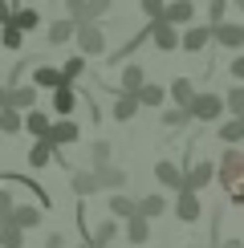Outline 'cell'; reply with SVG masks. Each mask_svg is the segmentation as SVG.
Wrapping results in <instances>:
<instances>
[{
    "label": "cell",
    "instance_id": "obj_1",
    "mask_svg": "<svg viewBox=\"0 0 244 248\" xmlns=\"http://www.w3.org/2000/svg\"><path fill=\"white\" fill-rule=\"evenodd\" d=\"M220 187H224V195H228L232 208H244V151H240V147H224Z\"/></svg>",
    "mask_w": 244,
    "mask_h": 248
},
{
    "label": "cell",
    "instance_id": "obj_2",
    "mask_svg": "<svg viewBox=\"0 0 244 248\" xmlns=\"http://www.w3.org/2000/svg\"><path fill=\"white\" fill-rule=\"evenodd\" d=\"M224 110H228V98L224 94H212V90H203V94H196V102L187 106V114L196 122H216Z\"/></svg>",
    "mask_w": 244,
    "mask_h": 248
},
{
    "label": "cell",
    "instance_id": "obj_3",
    "mask_svg": "<svg viewBox=\"0 0 244 248\" xmlns=\"http://www.w3.org/2000/svg\"><path fill=\"white\" fill-rule=\"evenodd\" d=\"M77 49L86 57H106V33L98 20H81L77 25Z\"/></svg>",
    "mask_w": 244,
    "mask_h": 248
},
{
    "label": "cell",
    "instance_id": "obj_4",
    "mask_svg": "<svg viewBox=\"0 0 244 248\" xmlns=\"http://www.w3.org/2000/svg\"><path fill=\"white\" fill-rule=\"evenodd\" d=\"M151 45L159 49V53H171V49H183V33L179 25H171V20H151Z\"/></svg>",
    "mask_w": 244,
    "mask_h": 248
},
{
    "label": "cell",
    "instance_id": "obj_5",
    "mask_svg": "<svg viewBox=\"0 0 244 248\" xmlns=\"http://www.w3.org/2000/svg\"><path fill=\"white\" fill-rule=\"evenodd\" d=\"M212 179H220V163H196V167H187V175H183V191H203Z\"/></svg>",
    "mask_w": 244,
    "mask_h": 248
},
{
    "label": "cell",
    "instance_id": "obj_6",
    "mask_svg": "<svg viewBox=\"0 0 244 248\" xmlns=\"http://www.w3.org/2000/svg\"><path fill=\"white\" fill-rule=\"evenodd\" d=\"M183 175H187V167H179V163H171V159H159L155 163V179L163 183L167 191H183Z\"/></svg>",
    "mask_w": 244,
    "mask_h": 248
},
{
    "label": "cell",
    "instance_id": "obj_7",
    "mask_svg": "<svg viewBox=\"0 0 244 248\" xmlns=\"http://www.w3.org/2000/svg\"><path fill=\"white\" fill-rule=\"evenodd\" d=\"M37 90H41V86H13V90H4V98H0V102L29 114V110H37Z\"/></svg>",
    "mask_w": 244,
    "mask_h": 248
},
{
    "label": "cell",
    "instance_id": "obj_8",
    "mask_svg": "<svg viewBox=\"0 0 244 248\" xmlns=\"http://www.w3.org/2000/svg\"><path fill=\"white\" fill-rule=\"evenodd\" d=\"M208 41H216V25H187V33H183V49H187V53H203Z\"/></svg>",
    "mask_w": 244,
    "mask_h": 248
},
{
    "label": "cell",
    "instance_id": "obj_9",
    "mask_svg": "<svg viewBox=\"0 0 244 248\" xmlns=\"http://www.w3.org/2000/svg\"><path fill=\"white\" fill-rule=\"evenodd\" d=\"M175 216L183 224H196L199 216H203V203H199V191H179V200H175Z\"/></svg>",
    "mask_w": 244,
    "mask_h": 248
},
{
    "label": "cell",
    "instance_id": "obj_10",
    "mask_svg": "<svg viewBox=\"0 0 244 248\" xmlns=\"http://www.w3.org/2000/svg\"><path fill=\"white\" fill-rule=\"evenodd\" d=\"M142 86H147V69L142 65H122L118 94H142Z\"/></svg>",
    "mask_w": 244,
    "mask_h": 248
},
{
    "label": "cell",
    "instance_id": "obj_11",
    "mask_svg": "<svg viewBox=\"0 0 244 248\" xmlns=\"http://www.w3.org/2000/svg\"><path fill=\"white\" fill-rule=\"evenodd\" d=\"M53 110H57L61 118H69V114L77 110V90H74V81H65V86L53 90Z\"/></svg>",
    "mask_w": 244,
    "mask_h": 248
},
{
    "label": "cell",
    "instance_id": "obj_12",
    "mask_svg": "<svg viewBox=\"0 0 244 248\" xmlns=\"http://www.w3.org/2000/svg\"><path fill=\"white\" fill-rule=\"evenodd\" d=\"M53 151H57V142H53V139H33V147H29V167H33V171L49 167Z\"/></svg>",
    "mask_w": 244,
    "mask_h": 248
},
{
    "label": "cell",
    "instance_id": "obj_13",
    "mask_svg": "<svg viewBox=\"0 0 244 248\" xmlns=\"http://www.w3.org/2000/svg\"><path fill=\"white\" fill-rule=\"evenodd\" d=\"M216 45L220 49H244V25H216Z\"/></svg>",
    "mask_w": 244,
    "mask_h": 248
},
{
    "label": "cell",
    "instance_id": "obj_14",
    "mask_svg": "<svg viewBox=\"0 0 244 248\" xmlns=\"http://www.w3.org/2000/svg\"><path fill=\"white\" fill-rule=\"evenodd\" d=\"M65 41H77V20L74 16H61L49 25V45H65Z\"/></svg>",
    "mask_w": 244,
    "mask_h": 248
},
{
    "label": "cell",
    "instance_id": "obj_15",
    "mask_svg": "<svg viewBox=\"0 0 244 248\" xmlns=\"http://www.w3.org/2000/svg\"><path fill=\"white\" fill-rule=\"evenodd\" d=\"M33 86H41V90L65 86V69H57V65H37V69H33Z\"/></svg>",
    "mask_w": 244,
    "mask_h": 248
},
{
    "label": "cell",
    "instance_id": "obj_16",
    "mask_svg": "<svg viewBox=\"0 0 244 248\" xmlns=\"http://www.w3.org/2000/svg\"><path fill=\"white\" fill-rule=\"evenodd\" d=\"M163 20H171V25H191V20H196V4H191V0H171Z\"/></svg>",
    "mask_w": 244,
    "mask_h": 248
},
{
    "label": "cell",
    "instance_id": "obj_17",
    "mask_svg": "<svg viewBox=\"0 0 244 248\" xmlns=\"http://www.w3.org/2000/svg\"><path fill=\"white\" fill-rule=\"evenodd\" d=\"M25 130L33 134V139H49V130H53V118H49L45 110H29V114H25Z\"/></svg>",
    "mask_w": 244,
    "mask_h": 248
},
{
    "label": "cell",
    "instance_id": "obj_18",
    "mask_svg": "<svg viewBox=\"0 0 244 248\" xmlns=\"http://www.w3.org/2000/svg\"><path fill=\"white\" fill-rule=\"evenodd\" d=\"M69 187L77 195H94V191H102V179H98V171H74L69 175Z\"/></svg>",
    "mask_w": 244,
    "mask_h": 248
},
{
    "label": "cell",
    "instance_id": "obj_19",
    "mask_svg": "<svg viewBox=\"0 0 244 248\" xmlns=\"http://www.w3.org/2000/svg\"><path fill=\"white\" fill-rule=\"evenodd\" d=\"M138 110H142L138 94H118V98H114V110H110V114H114L118 122H130V118L138 114Z\"/></svg>",
    "mask_w": 244,
    "mask_h": 248
},
{
    "label": "cell",
    "instance_id": "obj_20",
    "mask_svg": "<svg viewBox=\"0 0 244 248\" xmlns=\"http://www.w3.org/2000/svg\"><path fill=\"white\" fill-rule=\"evenodd\" d=\"M77 122L74 118H61V122H53V130H49V139L57 142V147H69V142H77Z\"/></svg>",
    "mask_w": 244,
    "mask_h": 248
},
{
    "label": "cell",
    "instance_id": "obj_21",
    "mask_svg": "<svg viewBox=\"0 0 244 248\" xmlns=\"http://www.w3.org/2000/svg\"><path fill=\"white\" fill-rule=\"evenodd\" d=\"M126 240H130V244H147V240H151V220H147L142 212L126 220Z\"/></svg>",
    "mask_w": 244,
    "mask_h": 248
},
{
    "label": "cell",
    "instance_id": "obj_22",
    "mask_svg": "<svg viewBox=\"0 0 244 248\" xmlns=\"http://www.w3.org/2000/svg\"><path fill=\"white\" fill-rule=\"evenodd\" d=\"M216 139L224 142V147H236V142L244 139V118H236V114H232L228 122H220V130H216Z\"/></svg>",
    "mask_w": 244,
    "mask_h": 248
},
{
    "label": "cell",
    "instance_id": "obj_23",
    "mask_svg": "<svg viewBox=\"0 0 244 248\" xmlns=\"http://www.w3.org/2000/svg\"><path fill=\"white\" fill-rule=\"evenodd\" d=\"M41 216H45V208H13V216H4V220H13L25 232H33V228H41Z\"/></svg>",
    "mask_w": 244,
    "mask_h": 248
},
{
    "label": "cell",
    "instance_id": "obj_24",
    "mask_svg": "<svg viewBox=\"0 0 244 248\" xmlns=\"http://www.w3.org/2000/svg\"><path fill=\"white\" fill-rule=\"evenodd\" d=\"M167 90H171V102H175V106H191V102H196V86H191V78H175Z\"/></svg>",
    "mask_w": 244,
    "mask_h": 248
},
{
    "label": "cell",
    "instance_id": "obj_25",
    "mask_svg": "<svg viewBox=\"0 0 244 248\" xmlns=\"http://www.w3.org/2000/svg\"><path fill=\"white\" fill-rule=\"evenodd\" d=\"M110 240H118V216H114V220H102L94 228V236H90L94 248H110Z\"/></svg>",
    "mask_w": 244,
    "mask_h": 248
},
{
    "label": "cell",
    "instance_id": "obj_26",
    "mask_svg": "<svg viewBox=\"0 0 244 248\" xmlns=\"http://www.w3.org/2000/svg\"><path fill=\"white\" fill-rule=\"evenodd\" d=\"M98 179H102L106 191H122V187H126V171L114 167V163H110V167H98Z\"/></svg>",
    "mask_w": 244,
    "mask_h": 248
},
{
    "label": "cell",
    "instance_id": "obj_27",
    "mask_svg": "<svg viewBox=\"0 0 244 248\" xmlns=\"http://www.w3.org/2000/svg\"><path fill=\"white\" fill-rule=\"evenodd\" d=\"M110 212H114L118 220H130V216H138V200H130V195L114 191V195H110Z\"/></svg>",
    "mask_w": 244,
    "mask_h": 248
},
{
    "label": "cell",
    "instance_id": "obj_28",
    "mask_svg": "<svg viewBox=\"0 0 244 248\" xmlns=\"http://www.w3.org/2000/svg\"><path fill=\"white\" fill-rule=\"evenodd\" d=\"M0 248H25V228L13 220H4V228H0Z\"/></svg>",
    "mask_w": 244,
    "mask_h": 248
},
{
    "label": "cell",
    "instance_id": "obj_29",
    "mask_svg": "<svg viewBox=\"0 0 244 248\" xmlns=\"http://www.w3.org/2000/svg\"><path fill=\"white\" fill-rule=\"evenodd\" d=\"M138 212L147 216V220H159V216L167 212V200H163L159 191H155V195H142V200H138Z\"/></svg>",
    "mask_w": 244,
    "mask_h": 248
},
{
    "label": "cell",
    "instance_id": "obj_30",
    "mask_svg": "<svg viewBox=\"0 0 244 248\" xmlns=\"http://www.w3.org/2000/svg\"><path fill=\"white\" fill-rule=\"evenodd\" d=\"M4 25H8V20H4ZM13 25H20L25 33H33V29H41V13H37L33 4H29V8H16V13H13Z\"/></svg>",
    "mask_w": 244,
    "mask_h": 248
},
{
    "label": "cell",
    "instance_id": "obj_31",
    "mask_svg": "<svg viewBox=\"0 0 244 248\" xmlns=\"http://www.w3.org/2000/svg\"><path fill=\"white\" fill-rule=\"evenodd\" d=\"M0 130H4V134L25 130V118H20V110H13V106H0Z\"/></svg>",
    "mask_w": 244,
    "mask_h": 248
},
{
    "label": "cell",
    "instance_id": "obj_32",
    "mask_svg": "<svg viewBox=\"0 0 244 248\" xmlns=\"http://www.w3.org/2000/svg\"><path fill=\"white\" fill-rule=\"evenodd\" d=\"M171 90H163V86H155V81H147L142 86V94H138V102L142 106H163V98H167Z\"/></svg>",
    "mask_w": 244,
    "mask_h": 248
},
{
    "label": "cell",
    "instance_id": "obj_33",
    "mask_svg": "<svg viewBox=\"0 0 244 248\" xmlns=\"http://www.w3.org/2000/svg\"><path fill=\"white\" fill-rule=\"evenodd\" d=\"M90 163H94V171L98 167H110V142L106 139H98L94 147H90Z\"/></svg>",
    "mask_w": 244,
    "mask_h": 248
},
{
    "label": "cell",
    "instance_id": "obj_34",
    "mask_svg": "<svg viewBox=\"0 0 244 248\" xmlns=\"http://www.w3.org/2000/svg\"><path fill=\"white\" fill-rule=\"evenodd\" d=\"M20 45H25V29L8 20V25H4V49H13V53H16Z\"/></svg>",
    "mask_w": 244,
    "mask_h": 248
},
{
    "label": "cell",
    "instance_id": "obj_35",
    "mask_svg": "<svg viewBox=\"0 0 244 248\" xmlns=\"http://www.w3.org/2000/svg\"><path fill=\"white\" fill-rule=\"evenodd\" d=\"M191 114H187V106H171V110H163V126H183V122H187Z\"/></svg>",
    "mask_w": 244,
    "mask_h": 248
},
{
    "label": "cell",
    "instance_id": "obj_36",
    "mask_svg": "<svg viewBox=\"0 0 244 248\" xmlns=\"http://www.w3.org/2000/svg\"><path fill=\"white\" fill-rule=\"evenodd\" d=\"M228 114L244 118V86H232L228 90Z\"/></svg>",
    "mask_w": 244,
    "mask_h": 248
},
{
    "label": "cell",
    "instance_id": "obj_37",
    "mask_svg": "<svg viewBox=\"0 0 244 248\" xmlns=\"http://www.w3.org/2000/svg\"><path fill=\"white\" fill-rule=\"evenodd\" d=\"M167 4H171V0H138L142 16H151V20H159L163 13H167Z\"/></svg>",
    "mask_w": 244,
    "mask_h": 248
},
{
    "label": "cell",
    "instance_id": "obj_38",
    "mask_svg": "<svg viewBox=\"0 0 244 248\" xmlns=\"http://www.w3.org/2000/svg\"><path fill=\"white\" fill-rule=\"evenodd\" d=\"M61 69H65V81H77L81 74H86V53H81V57H69Z\"/></svg>",
    "mask_w": 244,
    "mask_h": 248
},
{
    "label": "cell",
    "instance_id": "obj_39",
    "mask_svg": "<svg viewBox=\"0 0 244 248\" xmlns=\"http://www.w3.org/2000/svg\"><path fill=\"white\" fill-rule=\"evenodd\" d=\"M65 16H74L77 25L90 16V0H65Z\"/></svg>",
    "mask_w": 244,
    "mask_h": 248
},
{
    "label": "cell",
    "instance_id": "obj_40",
    "mask_svg": "<svg viewBox=\"0 0 244 248\" xmlns=\"http://www.w3.org/2000/svg\"><path fill=\"white\" fill-rule=\"evenodd\" d=\"M224 16H228V0H212L208 4V25H224Z\"/></svg>",
    "mask_w": 244,
    "mask_h": 248
},
{
    "label": "cell",
    "instance_id": "obj_41",
    "mask_svg": "<svg viewBox=\"0 0 244 248\" xmlns=\"http://www.w3.org/2000/svg\"><path fill=\"white\" fill-rule=\"evenodd\" d=\"M110 4H114V0H90V16H86V20H98V16H106V13H110Z\"/></svg>",
    "mask_w": 244,
    "mask_h": 248
},
{
    "label": "cell",
    "instance_id": "obj_42",
    "mask_svg": "<svg viewBox=\"0 0 244 248\" xmlns=\"http://www.w3.org/2000/svg\"><path fill=\"white\" fill-rule=\"evenodd\" d=\"M13 208H16V200H13V191H0V216H13Z\"/></svg>",
    "mask_w": 244,
    "mask_h": 248
},
{
    "label": "cell",
    "instance_id": "obj_43",
    "mask_svg": "<svg viewBox=\"0 0 244 248\" xmlns=\"http://www.w3.org/2000/svg\"><path fill=\"white\" fill-rule=\"evenodd\" d=\"M45 248H65V232H49L45 236Z\"/></svg>",
    "mask_w": 244,
    "mask_h": 248
},
{
    "label": "cell",
    "instance_id": "obj_44",
    "mask_svg": "<svg viewBox=\"0 0 244 248\" xmlns=\"http://www.w3.org/2000/svg\"><path fill=\"white\" fill-rule=\"evenodd\" d=\"M228 74L236 78V81H244V57H232V65H228Z\"/></svg>",
    "mask_w": 244,
    "mask_h": 248
},
{
    "label": "cell",
    "instance_id": "obj_45",
    "mask_svg": "<svg viewBox=\"0 0 244 248\" xmlns=\"http://www.w3.org/2000/svg\"><path fill=\"white\" fill-rule=\"evenodd\" d=\"M232 4H236V8H240V13H244V0H232Z\"/></svg>",
    "mask_w": 244,
    "mask_h": 248
},
{
    "label": "cell",
    "instance_id": "obj_46",
    "mask_svg": "<svg viewBox=\"0 0 244 248\" xmlns=\"http://www.w3.org/2000/svg\"><path fill=\"white\" fill-rule=\"evenodd\" d=\"M187 248H212V244H187Z\"/></svg>",
    "mask_w": 244,
    "mask_h": 248
},
{
    "label": "cell",
    "instance_id": "obj_47",
    "mask_svg": "<svg viewBox=\"0 0 244 248\" xmlns=\"http://www.w3.org/2000/svg\"><path fill=\"white\" fill-rule=\"evenodd\" d=\"M77 248H94V244H90V240H86V244H77Z\"/></svg>",
    "mask_w": 244,
    "mask_h": 248
}]
</instances>
